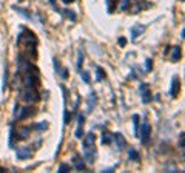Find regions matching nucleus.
<instances>
[{"mask_svg": "<svg viewBox=\"0 0 185 173\" xmlns=\"http://www.w3.org/2000/svg\"><path fill=\"white\" fill-rule=\"evenodd\" d=\"M82 79H83V82H90V74H88V71H82Z\"/></svg>", "mask_w": 185, "mask_h": 173, "instance_id": "nucleus-26", "label": "nucleus"}, {"mask_svg": "<svg viewBox=\"0 0 185 173\" xmlns=\"http://www.w3.org/2000/svg\"><path fill=\"white\" fill-rule=\"evenodd\" d=\"M143 31H145V26H142V25H134V26L131 28V40H136L139 36H142Z\"/></svg>", "mask_w": 185, "mask_h": 173, "instance_id": "nucleus-8", "label": "nucleus"}, {"mask_svg": "<svg viewBox=\"0 0 185 173\" xmlns=\"http://www.w3.org/2000/svg\"><path fill=\"white\" fill-rule=\"evenodd\" d=\"M128 158H130L131 161H139V158H140V156H139V152L136 148H130V150H128Z\"/></svg>", "mask_w": 185, "mask_h": 173, "instance_id": "nucleus-15", "label": "nucleus"}, {"mask_svg": "<svg viewBox=\"0 0 185 173\" xmlns=\"http://www.w3.org/2000/svg\"><path fill=\"white\" fill-rule=\"evenodd\" d=\"M29 156H31V150L28 147H20L17 150V158L19 159H28Z\"/></svg>", "mask_w": 185, "mask_h": 173, "instance_id": "nucleus-9", "label": "nucleus"}, {"mask_svg": "<svg viewBox=\"0 0 185 173\" xmlns=\"http://www.w3.org/2000/svg\"><path fill=\"white\" fill-rule=\"evenodd\" d=\"M103 77H105L103 70H102L100 67H97V68H96V79H97V81H103Z\"/></svg>", "mask_w": 185, "mask_h": 173, "instance_id": "nucleus-18", "label": "nucleus"}, {"mask_svg": "<svg viewBox=\"0 0 185 173\" xmlns=\"http://www.w3.org/2000/svg\"><path fill=\"white\" fill-rule=\"evenodd\" d=\"M82 63H83V54L79 51V60H77V65H79V68L82 67Z\"/></svg>", "mask_w": 185, "mask_h": 173, "instance_id": "nucleus-28", "label": "nucleus"}, {"mask_svg": "<svg viewBox=\"0 0 185 173\" xmlns=\"http://www.w3.org/2000/svg\"><path fill=\"white\" fill-rule=\"evenodd\" d=\"M113 142V134L110 131H103L102 133V144H111Z\"/></svg>", "mask_w": 185, "mask_h": 173, "instance_id": "nucleus-14", "label": "nucleus"}, {"mask_svg": "<svg viewBox=\"0 0 185 173\" xmlns=\"http://www.w3.org/2000/svg\"><path fill=\"white\" fill-rule=\"evenodd\" d=\"M16 9H17V8H16ZM17 12H19V14H22L23 17H26V19H31V14H29V12H26V9H23V8H19V9H17Z\"/></svg>", "mask_w": 185, "mask_h": 173, "instance_id": "nucleus-20", "label": "nucleus"}, {"mask_svg": "<svg viewBox=\"0 0 185 173\" xmlns=\"http://www.w3.org/2000/svg\"><path fill=\"white\" fill-rule=\"evenodd\" d=\"M63 2H65V3H71L73 0H63Z\"/></svg>", "mask_w": 185, "mask_h": 173, "instance_id": "nucleus-32", "label": "nucleus"}, {"mask_svg": "<svg viewBox=\"0 0 185 173\" xmlns=\"http://www.w3.org/2000/svg\"><path fill=\"white\" fill-rule=\"evenodd\" d=\"M73 162H74V167H76L77 170H85V162H83L82 158L74 156V158H73Z\"/></svg>", "mask_w": 185, "mask_h": 173, "instance_id": "nucleus-12", "label": "nucleus"}, {"mask_svg": "<svg viewBox=\"0 0 185 173\" xmlns=\"http://www.w3.org/2000/svg\"><path fill=\"white\" fill-rule=\"evenodd\" d=\"M36 129L37 130H46L48 129V122H45V121H43V122H39V124L36 125Z\"/></svg>", "mask_w": 185, "mask_h": 173, "instance_id": "nucleus-25", "label": "nucleus"}, {"mask_svg": "<svg viewBox=\"0 0 185 173\" xmlns=\"http://www.w3.org/2000/svg\"><path fill=\"white\" fill-rule=\"evenodd\" d=\"M179 147H185V133H182L181 141H179Z\"/></svg>", "mask_w": 185, "mask_h": 173, "instance_id": "nucleus-29", "label": "nucleus"}, {"mask_svg": "<svg viewBox=\"0 0 185 173\" xmlns=\"http://www.w3.org/2000/svg\"><path fill=\"white\" fill-rule=\"evenodd\" d=\"M20 96H22L26 102H36V101L40 99V97H39V93H37L36 88H33V86H26L25 90H22Z\"/></svg>", "mask_w": 185, "mask_h": 173, "instance_id": "nucleus-1", "label": "nucleus"}, {"mask_svg": "<svg viewBox=\"0 0 185 173\" xmlns=\"http://www.w3.org/2000/svg\"><path fill=\"white\" fill-rule=\"evenodd\" d=\"M19 2H22V0H19Z\"/></svg>", "mask_w": 185, "mask_h": 173, "instance_id": "nucleus-33", "label": "nucleus"}, {"mask_svg": "<svg viewBox=\"0 0 185 173\" xmlns=\"http://www.w3.org/2000/svg\"><path fill=\"white\" fill-rule=\"evenodd\" d=\"M128 5H130V0H122V3H120V11H127V9H128Z\"/></svg>", "mask_w": 185, "mask_h": 173, "instance_id": "nucleus-22", "label": "nucleus"}, {"mask_svg": "<svg viewBox=\"0 0 185 173\" xmlns=\"http://www.w3.org/2000/svg\"><path fill=\"white\" fill-rule=\"evenodd\" d=\"M94 141H96V136L92 133H88L87 138L83 139V145H91V144H94Z\"/></svg>", "mask_w": 185, "mask_h": 173, "instance_id": "nucleus-16", "label": "nucleus"}, {"mask_svg": "<svg viewBox=\"0 0 185 173\" xmlns=\"http://www.w3.org/2000/svg\"><path fill=\"white\" fill-rule=\"evenodd\" d=\"M125 43H127V40H125L124 37H120V39H119V45H120V46H125Z\"/></svg>", "mask_w": 185, "mask_h": 173, "instance_id": "nucleus-30", "label": "nucleus"}, {"mask_svg": "<svg viewBox=\"0 0 185 173\" xmlns=\"http://www.w3.org/2000/svg\"><path fill=\"white\" fill-rule=\"evenodd\" d=\"M140 94H142V102L143 104H148V102H151V91H150V88L147 84H142L140 85Z\"/></svg>", "mask_w": 185, "mask_h": 173, "instance_id": "nucleus-5", "label": "nucleus"}, {"mask_svg": "<svg viewBox=\"0 0 185 173\" xmlns=\"http://www.w3.org/2000/svg\"><path fill=\"white\" fill-rule=\"evenodd\" d=\"M28 133H29V129H28V127H26V129H22L20 130V138H22V139L28 138Z\"/></svg>", "mask_w": 185, "mask_h": 173, "instance_id": "nucleus-24", "label": "nucleus"}, {"mask_svg": "<svg viewBox=\"0 0 185 173\" xmlns=\"http://www.w3.org/2000/svg\"><path fill=\"white\" fill-rule=\"evenodd\" d=\"M106 11L110 12V14H113L114 12V9L117 8V0H106Z\"/></svg>", "mask_w": 185, "mask_h": 173, "instance_id": "nucleus-13", "label": "nucleus"}, {"mask_svg": "<svg viewBox=\"0 0 185 173\" xmlns=\"http://www.w3.org/2000/svg\"><path fill=\"white\" fill-rule=\"evenodd\" d=\"M29 115H33V108L16 107V113H14V116H16L17 119H23V118H26V116H29Z\"/></svg>", "mask_w": 185, "mask_h": 173, "instance_id": "nucleus-6", "label": "nucleus"}, {"mask_svg": "<svg viewBox=\"0 0 185 173\" xmlns=\"http://www.w3.org/2000/svg\"><path fill=\"white\" fill-rule=\"evenodd\" d=\"M14 134H16V131L11 127V130H9V147L11 148H14Z\"/></svg>", "mask_w": 185, "mask_h": 173, "instance_id": "nucleus-19", "label": "nucleus"}, {"mask_svg": "<svg viewBox=\"0 0 185 173\" xmlns=\"http://www.w3.org/2000/svg\"><path fill=\"white\" fill-rule=\"evenodd\" d=\"M179 88H181V81L178 76H173L171 79V88H170V96L171 97H176L179 94Z\"/></svg>", "mask_w": 185, "mask_h": 173, "instance_id": "nucleus-4", "label": "nucleus"}, {"mask_svg": "<svg viewBox=\"0 0 185 173\" xmlns=\"http://www.w3.org/2000/svg\"><path fill=\"white\" fill-rule=\"evenodd\" d=\"M83 155H85L87 162H90V164L94 162V159H96V148H94V144H91V145H83Z\"/></svg>", "mask_w": 185, "mask_h": 173, "instance_id": "nucleus-2", "label": "nucleus"}, {"mask_svg": "<svg viewBox=\"0 0 185 173\" xmlns=\"http://www.w3.org/2000/svg\"><path fill=\"white\" fill-rule=\"evenodd\" d=\"M182 53H181V46H173V51H171V62H178L181 59Z\"/></svg>", "mask_w": 185, "mask_h": 173, "instance_id": "nucleus-11", "label": "nucleus"}, {"mask_svg": "<svg viewBox=\"0 0 185 173\" xmlns=\"http://www.w3.org/2000/svg\"><path fill=\"white\" fill-rule=\"evenodd\" d=\"M54 68H56V71L60 74V77H62V79H66V77H68V71H66L65 68H62V67H60V62H59L57 59H54Z\"/></svg>", "mask_w": 185, "mask_h": 173, "instance_id": "nucleus-10", "label": "nucleus"}, {"mask_svg": "<svg viewBox=\"0 0 185 173\" xmlns=\"http://www.w3.org/2000/svg\"><path fill=\"white\" fill-rule=\"evenodd\" d=\"M151 68H153V62H151V59H147L145 60V70L147 71H151Z\"/></svg>", "mask_w": 185, "mask_h": 173, "instance_id": "nucleus-23", "label": "nucleus"}, {"mask_svg": "<svg viewBox=\"0 0 185 173\" xmlns=\"http://www.w3.org/2000/svg\"><path fill=\"white\" fill-rule=\"evenodd\" d=\"M70 169H71V167H70V166H68V164H62V166H60V167H59V173H65V172H70Z\"/></svg>", "mask_w": 185, "mask_h": 173, "instance_id": "nucleus-21", "label": "nucleus"}, {"mask_svg": "<svg viewBox=\"0 0 185 173\" xmlns=\"http://www.w3.org/2000/svg\"><path fill=\"white\" fill-rule=\"evenodd\" d=\"M150 134H151V125L145 121V122L142 124V130H140V141H142L143 144H147L148 139H150Z\"/></svg>", "mask_w": 185, "mask_h": 173, "instance_id": "nucleus-3", "label": "nucleus"}, {"mask_svg": "<svg viewBox=\"0 0 185 173\" xmlns=\"http://www.w3.org/2000/svg\"><path fill=\"white\" fill-rule=\"evenodd\" d=\"M113 139H114V142H116V145H117L119 150H124V148L127 147V141H125V138L122 136V133L113 134Z\"/></svg>", "mask_w": 185, "mask_h": 173, "instance_id": "nucleus-7", "label": "nucleus"}, {"mask_svg": "<svg viewBox=\"0 0 185 173\" xmlns=\"http://www.w3.org/2000/svg\"><path fill=\"white\" fill-rule=\"evenodd\" d=\"M66 16L70 17V20H73V22L76 20V14H74V12H73L71 9H68V11H66Z\"/></svg>", "mask_w": 185, "mask_h": 173, "instance_id": "nucleus-27", "label": "nucleus"}, {"mask_svg": "<svg viewBox=\"0 0 185 173\" xmlns=\"http://www.w3.org/2000/svg\"><path fill=\"white\" fill-rule=\"evenodd\" d=\"M139 115H133V124H134V134H139Z\"/></svg>", "mask_w": 185, "mask_h": 173, "instance_id": "nucleus-17", "label": "nucleus"}, {"mask_svg": "<svg viewBox=\"0 0 185 173\" xmlns=\"http://www.w3.org/2000/svg\"><path fill=\"white\" fill-rule=\"evenodd\" d=\"M182 37H184V39H185V28H184V30H182Z\"/></svg>", "mask_w": 185, "mask_h": 173, "instance_id": "nucleus-31", "label": "nucleus"}]
</instances>
